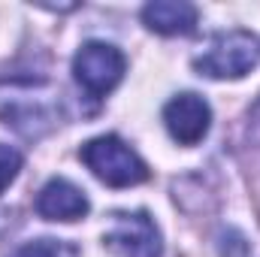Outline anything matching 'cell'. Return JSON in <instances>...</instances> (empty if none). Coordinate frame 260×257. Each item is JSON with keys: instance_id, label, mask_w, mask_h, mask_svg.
<instances>
[{"instance_id": "1", "label": "cell", "mask_w": 260, "mask_h": 257, "mask_svg": "<svg viewBox=\"0 0 260 257\" xmlns=\"http://www.w3.org/2000/svg\"><path fill=\"white\" fill-rule=\"evenodd\" d=\"M82 164L109 188H130L148 179L145 160L130 148L127 142L115 133L109 136H94L79 148Z\"/></svg>"}, {"instance_id": "2", "label": "cell", "mask_w": 260, "mask_h": 257, "mask_svg": "<svg viewBox=\"0 0 260 257\" xmlns=\"http://www.w3.org/2000/svg\"><path fill=\"white\" fill-rule=\"evenodd\" d=\"M260 64V40L248 30L218 34L194 58V70L209 79H242Z\"/></svg>"}, {"instance_id": "3", "label": "cell", "mask_w": 260, "mask_h": 257, "mask_svg": "<svg viewBox=\"0 0 260 257\" xmlns=\"http://www.w3.org/2000/svg\"><path fill=\"white\" fill-rule=\"evenodd\" d=\"M124 70H127V58L121 55V49H115L112 43H100V40L85 43L73 58L76 82L94 100L106 97L124 79Z\"/></svg>"}, {"instance_id": "4", "label": "cell", "mask_w": 260, "mask_h": 257, "mask_svg": "<svg viewBox=\"0 0 260 257\" xmlns=\"http://www.w3.org/2000/svg\"><path fill=\"white\" fill-rule=\"evenodd\" d=\"M103 245L115 257H160L164 239L154 218L145 209L136 212H112L109 230L103 233Z\"/></svg>"}, {"instance_id": "5", "label": "cell", "mask_w": 260, "mask_h": 257, "mask_svg": "<svg viewBox=\"0 0 260 257\" xmlns=\"http://www.w3.org/2000/svg\"><path fill=\"white\" fill-rule=\"evenodd\" d=\"M164 124L179 145H197L212 127V109L200 94L185 91L164 106Z\"/></svg>"}, {"instance_id": "6", "label": "cell", "mask_w": 260, "mask_h": 257, "mask_svg": "<svg viewBox=\"0 0 260 257\" xmlns=\"http://www.w3.org/2000/svg\"><path fill=\"white\" fill-rule=\"evenodd\" d=\"M88 197L82 188H76L70 179H49L37 197V212L46 221H79L88 215Z\"/></svg>"}, {"instance_id": "7", "label": "cell", "mask_w": 260, "mask_h": 257, "mask_svg": "<svg viewBox=\"0 0 260 257\" xmlns=\"http://www.w3.org/2000/svg\"><path fill=\"white\" fill-rule=\"evenodd\" d=\"M142 24L164 37L191 34L197 27V6L185 0H151L142 6Z\"/></svg>"}, {"instance_id": "8", "label": "cell", "mask_w": 260, "mask_h": 257, "mask_svg": "<svg viewBox=\"0 0 260 257\" xmlns=\"http://www.w3.org/2000/svg\"><path fill=\"white\" fill-rule=\"evenodd\" d=\"M79 245L67 242V239H52V236H43V239H30L24 245H18L9 257H79Z\"/></svg>"}, {"instance_id": "9", "label": "cell", "mask_w": 260, "mask_h": 257, "mask_svg": "<svg viewBox=\"0 0 260 257\" xmlns=\"http://www.w3.org/2000/svg\"><path fill=\"white\" fill-rule=\"evenodd\" d=\"M18 170H21V151H15L12 145L0 142V194L15 182Z\"/></svg>"}]
</instances>
